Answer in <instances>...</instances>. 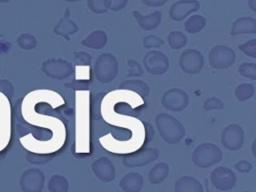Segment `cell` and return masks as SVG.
Returning <instances> with one entry per match:
<instances>
[{
    "mask_svg": "<svg viewBox=\"0 0 256 192\" xmlns=\"http://www.w3.org/2000/svg\"><path fill=\"white\" fill-rule=\"evenodd\" d=\"M210 180L213 187L217 190L228 191L235 186L236 175L232 169L225 166H219L211 172Z\"/></svg>",
    "mask_w": 256,
    "mask_h": 192,
    "instance_id": "7c38bea8",
    "label": "cell"
},
{
    "mask_svg": "<svg viewBox=\"0 0 256 192\" xmlns=\"http://www.w3.org/2000/svg\"><path fill=\"white\" fill-rule=\"evenodd\" d=\"M224 108V103L221 99H219L216 96L209 97L205 100L203 103V109L205 111H211V110H222Z\"/></svg>",
    "mask_w": 256,
    "mask_h": 192,
    "instance_id": "d6a6232c",
    "label": "cell"
},
{
    "mask_svg": "<svg viewBox=\"0 0 256 192\" xmlns=\"http://www.w3.org/2000/svg\"><path fill=\"white\" fill-rule=\"evenodd\" d=\"M129 0H110L109 9L112 11H120L126 7Z\"/></svg>",
    "mask_w": 256,
    "mask_h": 192,
    "instance_id": "ab89813d",
    "label": "cell"
},
{
    "mask_svg": "<svg viewBox=\"0 0 256 192\" xmlns=\"http://www.w3.org/2000/svg\"><path fill=\"white\" fill-rule=\"evenodd\" d=\"M11 139V107L8 98L0 93V152Z\"/></svg>",
    "mask_w": 256,
    "mask_h": 192,
    "instance_id": "8992f818",
    "label": "cell"
},
{
    "mask_svg": "<svg viewBox=\"0 0 256 192\" xmlns=\"http://www.w3.org/2000/svg\"><path fill=\"white\" fill-rule=\"evenodd\" d=\"M179 66L181 70L186 74H198L204 67V57L202 53L197 49H186L180 55Z\"/></svg>",
    "mask_w": 256,
    "mask_h": 192,
    "instance_id": "52a82bcc",
    "label": "cell"
},
{
    "mask_svg": "<svg viewBox=\"0 0 256 192\" xmlns=\"http://www.w3.org/2000/svg\"><path fill=\"white\" fill-rule=\"evenodd\" d=\"M113 109H114V112L121 114V115H127V116H136L137 115L136 110H134L129 103H126L123 101L117 102L114 105Z\"/></svg>",
    "mask_w": 256,
    "mask_h": 192,
    "instance_id": "836d02e7",
    "label": "cell"
},
{
    "mask_svg": "<svg viewBox=\"0 0 256 192\" xmlns=\"http://www.w3.org/2000/svg\"><path fill=\"white\" fill-rule=\"evenodd\" d=\"M94 175L102 182L109 183L115 178V167L113 162L106 156H101L91 165Z\"/></svg>",
    "mask_w": 256,
    "mask_h": 192,
    "instance_id": "5bb4252c",
    "label": "cell"
},
{
    "mask_svg": "<svg viewBox=\"0 0 256 192\" xmlns=\"http://www.w3.org/2000/svg\"><path fill=\"white\" fill-rule=\"evenodd\" d=\"M11 0H0V3H8L10 2Z\"/></svg>",
    "mask_w": 256,
    "mask_h": 192,
    "instance_id": "ee69618b",
    "label": "cell"
},
{
    "mask_svg": "<svg viewBox=\"0 0 256 192\" xmlns=\"http://www.w3.org/2000/svg\"><path fill=\"white\" fill-rule=\"evenodd\" d=\"M119 71L118 60L112 53L105 52L100 54L93 65L94 77L100 83H109L113 81Z\"/></svg>",
    "mask_w": 256,
    "mask_h": 192,
    "instance_id": "7a4b0ae2",
    "label": "cell"
},
{
    "mask_svg": "<svg viewBox=\"0 0 256 192\" xmlns=\"http://www.w3.org/2000/svg\"><path fill=\"white\" fill-rule=\"evenodd\" d=\"M167 42L170 48L177 50L183 48L187 44V37L181 31L174 30L168 34Z\"/></svg>",
    "mask_w": 256,
    "mask_h": 192,
    "instance_id": "484cf974",
    "label": "cell"
},
{
    "mask_svg": "<svg viewBox=\"0 0 256 192\" xmlns=\"http://www.w3.org/2000/svg\"><path fill=\"white\" fill-rule=\"evenodd\" d=\"M238 72L241 76L256 80V63L254 62H243L238 67Z\"/></svg>",
    "mask_w": 256,
    "mask_h": 192,
    "instance_id": "4dcf8cb0",
    "label": "cell"
},
{
    "mask_svg": "<svg viewBox=\"0 0 256 192\" xmlns=\"http://www.w3.org/2000/svg\"><path fill=\"white\" fill-rule=\"evenodd\" d=\"M162 106L172 112L183 111L189 104L188 94L180 88L167 90L161 98Z\"/></svg>",
    "mask_w": 256,
    "mask_h": 192,
    "instance_id": "9c48e42d",
    "label": "cell"
},
{
    "mask_svg": "<svg viewBox=\"0 0 256 192\" xmlns=\"http://www.w3.org/2000/svg\"><path fill=\"white\" fill-rule=\"evenodd\" d=\"M168 0H141V2L148 7H160L164 5Z\"/></svg>",
    "mask_w": 256,
    "mask_h": 192,
    "instance_id": "b9f144b4",
    "label": "cell"
},
{
    "mask_svg": "<svg viewBox=\"0 0 256 192\" xmlns=\"http://www.w3.org/2000/svg\"><path fill=\"white\" fill-rule=\"evenodd\" d=\"M248 6L252 11L256 12V0H248Z\"/></svg>",
    "mask_w": 256,
    "mask_h": 192,
    "instance_id": "7bdbcfd3",
    "label": "cell"
},
{
    "mask_svg": "<svg viewBox=\"0 0 256 192\" xmlns=\"http://www.w3.org/2000/svg\"><path fill=\"white\" fill-rule=\"evenodd\" d=\"M156 126L161 138L168 144H178L185 136L183 124L174 116L167 113H159L155 118Z\"/></svg>",
    "mask_w": 256,
    "mask_h": 192,
    "instance_id": "6da1fadb",
    "label": "cell"
},
{
    "mask_svg": "<svg viewBox=\"0 0 256 192\" xmlns=\"http://www.w3.org/2000/svg\"><path fill=\"white\" fill-rule=\"evenodd\" d=\"M45 183L43 171L37 168L25 170L20 177V188L23 192H41Z\"/></svg>",
    "mask_w": 256,
    "mask_h": 192,
    "instance_id": "8fae6325",
    "label": "cell"
},
{
    "mask_svg": "<svg viewBox=\"0 0 256 192\" xmlns=\"http://www.w3.org/2000/svg\"><path fill=\"white\" fill-rule=\"evenodd\" d=\"M144 184L141 174L136 172H130L125 174L119 181V187L124 192H139Z\"/></svg>",
    "mask_w": 256,
    "mask_h": 192,
    "instance_id": "ac0fdd59",
    "label": "cell"
},
{
    "mask_svg": "<svg viewBox=\"0 0 256 192\" xmlns=\"http://www.w3.org/2000/svg\"><path fill=\"white\" fill-rule=\"evenodd\" d=\"M73 64L76 66H89L91 63V56L86 52L73 53Z\"/></svg>",
    "mask_w": 256,
    "mask_h": 192,
    "instance_id": "e575fe53",
    "label": "cell"
},
{
    "mask_svg": "<svg viewBox=\"0 0 256 192\" xmlns=\"http://www.w3.org/2000/svg\"><path fill=\"white\" fill-rule=\"evenodd\" d=\"M142 44H143L144 48H147V49L157 48L164 44V40H162L161 38H159L155 35H147L143 38Z\"/></svg>",
    "mask_w": 256,
    "mask_h": 192,
    "instance_id": "d590c367",
    "label": "cell"
},
{
    "mask_svg": "<svg viewBox=\"0 0 256 192\" xmlns=\"http://www.w3.org/2000/svg\"><path fill=\"white\" fill-rule=\"evenodd\" d=\"M87 6L95 14L106 13L110 6V0H87Z\"/></svg>",
    "mask_w": 256,
    "mask_h": 192,
    "instance_id": "f1b7e54d",
    "label": "cell"
},
{
    "mask_svg": "<svg viewBox=\"0 0 256 192\" xmlns=\"http://www.w3.org/2000/svg\"><path fill=\"white\" fill-rule=\"evenodd\" d=\"M0 93L4 94L8 99L14 95V86L7 79H0Z\"/></svg>",
    "mask_w": 256,
    "mask_h": 192,
    "instance_id": "74e56055",
    "label": "cell"
},
{
    "mask_svg": "<svg viewBox=\"0 0 256 192\" xmlns=\"http://www.w3.org/2000/svg\"><path fill=\"white\" fill-rule=\"evenodd\" d=\"M158 157L159 151L156 148H146L125 155L123 158V164L129 168L142 167L155 161Z\"/></svg>",
    "mask_w": 256,
    "mask_h": 192,
    "instance_id": "4fadbf2b",
    "label": "cell"
},
{
    "mask_svg": "<svg viewBox=\"0 0 256 192\" xmlns=\"http://www.w3.org/2000/svg\"><path fill=\"white\" fill-rule=\"evenodd\" d=\"M254 93H255L254 85L250 83H241L235 89V96L241 102L252 98Z\"/></svg>",
    "mask_w": 256,
    "mask_h": 192,
    "instance_id": "4316f807",
    "label": "cell"
},
{
    "mask_svg": "<svg viewBox=\"0 0 256 192\" xmlns=\"http://www.w3.org/2000/svg\"><path fill=\"white\" fill-rule=\"evenodd\" d=\"M206 25V19L202 15H192L190 16L185 24H184V29L186 32L190 34H195L200 32Z\"/></svg>",
    "mask_w": 256,
    "mask_h": 192,
    "instance_id": "cb8c5ba5",
    "label": "cell"
},
{
    "mask_svg": "<svg viewBox=\"0 0 256 192\" xmlns=\"http://www.w3.org/2000/svg\"><path fill=\"white\" fill-rule=\"evenodd\" d=\"M143 65L146 71L152 75H163L169 69V59L161 51L152 50L143 57Z\"/></svg>",
    "mask_w": 256,
    "mask_h": 192,
    "instance_id": "ba28073f",
    "label": "cell"
},
{
    "mask_svg": "<svg viewBox=\"0 0 256 192\" xmlns=\"http://www.w3.org/2000/svg\"><path fill=\"white\" fill-rule=\"evenodd\" d=\"M69 11H66V15L58 22V24L53 28V32L56 35L64 37L67 41H70V36L74 35L78 31V26L74 21L70 20L68 17Z\"/></svg>",
    "mask_w": 256,
    "mask_h": 192,
    "instance_id": "44dd1931",
    "label": "cell"
},
{
    "mask_svg": "<svg viewBox=\"0 0 256 192\" xmlns=\"http://www.w3.org/2000/svg\"><path fill=\"white\" fill-rule=\"evenodd\" d=\"M221 143L227 150L238 151L244 143V130L238 124H229L221 133Z\"/></svg>",
    "mask_w": 256,
    "mask_h": 192,
    "instance_id": "30bf717a",
    "label": "cell"
},
{
    "mask_svg": "<svg viewBox=\"0 0 256 192\" xmlns=\"http://www.w3.org/2000/svg\"><path fill=\"white\" fill-rule=\"evenodd\" d=\"M174 190L175 192H203V187L195 177L184 175L175 181Z\"/></svg>",
    "mask_w": 256,
    "mask_h": 192,
    "instance_id": "d6986e66",
    "label": "cell"
},
{
    "mask_svg": "<svg viewBox=\"0 0 256 192\" xmlns=\"http://www.w3.org/2000/svg\"><path fill=\"white\" fill-rule=\"evenodd\" d=\"M238 48L245 55L254 59L256 58V39H250L247 42L238 45Z\"/></svg>",
    "mask_w": 256,
    "mask_h": 192,
    "instance_id": "1f68e13d",
    "label": "cell"
},
{
    "mask_svg": "<svg viewBox=\"0 0 256 192\" xmlns=\"http://www.w3.org/2000/svg\"><path fill=\"white\" fill-rule=\"evenodd\" d=\"M223 158L222 150L214 143L199 144L192 152L191 159L199 168H209L220 162Z\"/></svg>",
    "mask_w": 256,
    "mask_h": 192,
    "instance_id": "3957f363",
    "label": "cell"
},
{
    "mask_svg": "<svg viewBox=\"0 0 256 192\" xmlns=\"http://www.w3.org/2000/svg\"><path fill=\"white\" fill-rule=\"evenodd\" d=\"M132 14L138 25L146 31H152L156 29L162 20V14L158 10L153 11L152 13L147 15H142L140 12L134 10Z\"/></svg>",
    "mask_w": 256,
    "mask_h": 192,
    "instance_id": "2e32d148",
    "label": "cell"
},
{
    "mask_svg": "<svg viewBox=\"0 0 256 192\" xmlns=\"http://www.w3.org/2000/svg\"><path fill=\"white\" fill-rule=\"evenodd\" d=\"M17 44L23 50H33L37 46V39L30 33H22L17 37Z\"/></svg>",
    "mask_w": 256,
    "mask_h": 192,
    "instance_id": "83f0119b",
    "label": "cell"
},
{
    "mask_svg": "<svg viewBox=\"0 0 256 192\" xmlns=\"http://www.w3.org/2000/svg\"><path fill=\"white\" fill-rule=\"evenodd\" d=\"M169 174V166L165 162H159L149 171L148 179L152 184H160Z\"/></svg>",
    "mask_w": 256,
    "mask_h": 192,
    "instance_id": "603a6c76",
    "label": "cell"
},
{
    "mask_svg": "<svg viewBox=\"0 0 256 192\" xmlns=\"http://www.w3.org/2000/svg\"><path fill=\"white\" fill-rule=\"evenodd\" d=\"M0 72H1V71H0Z\"/></svg>",
    "mask_w": 256,
    "mask_h": 192,
    "instance_id": "bcb514c9",
    "label": "cell"
},
{
    "mask_svg": "<svg viewBox=\"0 0 256 192\" xmlns=\"http://www.w3.org/2000/svg\"><path fill=\"white\" fill-rule=\"evenodd\" d=\"M107 34L104 30L97 29L92 31L88 36H86L82 41L81 44L85 47L95 49V50H100L105 47L107 44Z\"/></svg>",
    "mask_w": 256,
    "mask_h": 192,
    "instance_id": "ffe728a7",
    "label": "cell"
},
{
    "mask_svg": "<svg viewBox=\"0 0 256 192\" xmlns=\"http://www.w3.org/2000/svg\"><path fill=\"white\" fill-rule=\"evenodd\" d=\"M64 1H66V2H77L79 0H64Z\"/></svg>",
    "mask_w": 256,
    "mask_h": 192,
    "instance_id": "f6af8a7d",
    "label": "cell"
},
{
    "mask_svg": "<svg viewBox=\"0 0 256 192\" xmlns=\"http://www.w3.org/2000/svg\"><path fill=\"white\" fill-rule=\"evenodd\" d=\"M256 33V19L249 16H243L236 19L231 27V36L241 34H255Z\"/></svg>",
    "mask_w": 256,
    "mask_h": 192,
    "instance_id": "e0dca14e",
    "label": "cell"
},
{
    "mask_svg": "<svg viewBox=\"0 0 256 192\" xmlns=\"http://www.w3.org/2000/svg\"><path fill=\"white\" fill-rule=\"evenodd\" d=\"M68 189L69 184L64 176L60 174H54L50 177L48 181V190L50 192H67Z\"/></svg>",
    "mask_w": 256,
    "mask_h": 192,
    "instance_id": "d4e9b609",
    "label": "cell"
},
{
    "mask_svg": "<svg viewBox=\"0 0 256 192\" xmlns=\"http://www.w3.org/2000/svg\"><path fill=\"white\" fill-rule=\"evenodd\" d=\"M88 84H89V82H87L85 80H80L79 81V80L75 79L73 82L66 84V86L70 87V88H74V89L85 90V89H88Z\"/></svg>",
    "mask_w": 256,
    "mask_h": 192,
    "instance_id": "60d3db41",
    "label": "cell"
},
{
    "mask_svg": "<svg viewBox=\"0 0 256 192\" xmlns=\"http://www.w3.org/2000/svg\"><path fill=\"white\" fill-rule=\"evenodd\" d=\"M120 90L132 91L140 97H147L150 93V87L142 80H125L119 85Z\"/></svg>",
    "mask_w": 256,
    "mask_h": 192,
    "instance_id": "7402d4cb",
    "label": "cell"
},
{
    "mask_svg": "<svg viewBox=\"0 0 256 192\" xmlns=\"http://www.w3.org/2000/svg\"><path fill=\"white\" fill-rule=\"evenodd\" d=\"M42 72L56 80H62L74 73V67L72 63L61 58H50L45 60L41 65Z\"/></svg>",
    "mask_w": 256,
    "mask_h": 192,
    "instance_id": "277c9868",
    "label": "cell"
},
{
    "mask_svg": "<svg viewBox=\"0 0 256 192\" xmlns=\"http://www.w3.org/2000/svg\"><path fill=\"white\" fill-rule=\"evenodd\" d=\"M53 158V155L50 153H37L29 151L26 154V160L32 164H45Z\"/></svg>",
    "mask_w": 256,
    "mask_h": 192,
    "instance_id": "f546056e",
    "label": "cell"
},
{
    "mask_svg": "<svg viewBox=\"0 0 256 192\" xmlns=\"http://www.w3.org/2000/svg\"><path fill=\"white\" fill-rule=\"evenodd\" d=\"M234 168L241 173H249L252 170L253 166L250 162H248L246 160H240L237 163H235Z\"/></svg>",
    "mask_w": 256,
    "mask_h": 192,
    "instance_id": "f35d334b",
    "label": "cell"
},
{
    "mask_svg": "<svg viewBox=\"0 0 256 192\" xmlns=\"http://www.w3.org/2000/svg\"><path fill=\"white\" fill-rule=\"evenodd\" d=\"M199 8L200 3L197 0H179L170 7L169 17L173 21H181Z\"/></svg>",
    "mask_w": 256,
    "mask_h": 192,
    "instance_id": "9a60e30c",
    "label": "cell"
},
{
    "mask_svg": "<svg viewBox=\"0 0 256 192\" xmlns=\"http://www.w3.org/2000/svg\"><path fill=\"white\" fill-rule=\"evenodd\" d=\"M128 66H129V71L127 76L128 77H137V76H142L143 73V69L142 66L139 64L138 61L133 60V59H129L128 60Z\"/></svg>",
    "mask_w": 256,
    "mask_h": 192,
    "instance_id": "8d00e7d4",
    "label": "cell"
},
{
    "mask_svg": "<svg viewBox=\"0 0 256 192\" xmlns=\"http://www.w3.org/2000/svg\"><path fill=\"white\" fill-rule=\"evenodd\" d=\"M235 51L226 45H216L210 49L208 54L210 66L218 70L229 68L235 62Z\"/></svg>",
    "mask_w": 256,
    "mask_h": 192,
    "instance_id": "5b68a950",
    "label": "cell"
}]
</instances>
